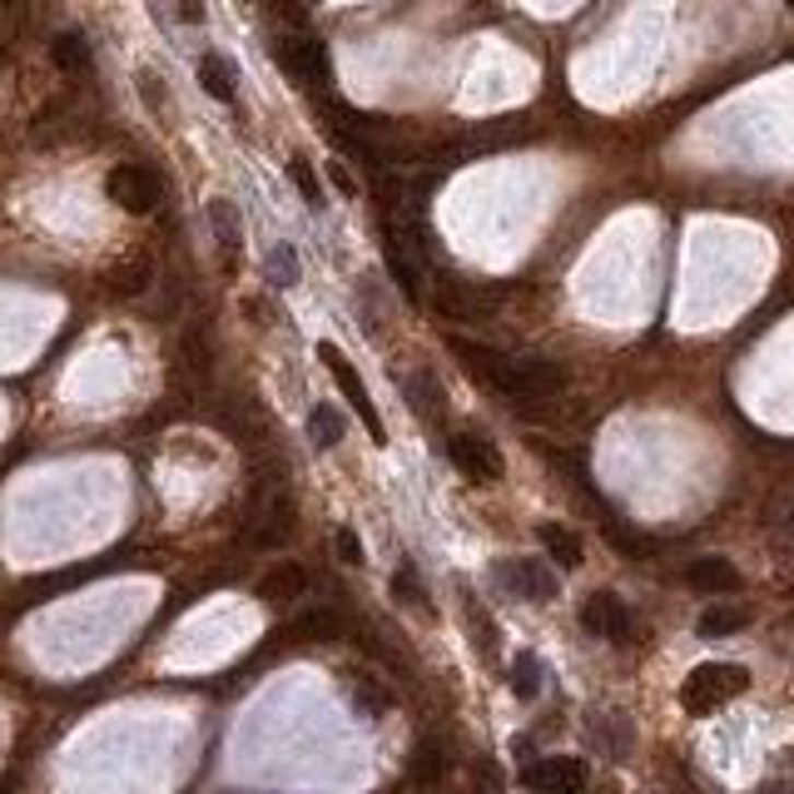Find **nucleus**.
<instances>
[{"label":"nucleus","instance_id":"f257e3e1","mask_svg":"<svg viewBox=\"0 0 794 794\" xmlns=\"http://www.w3.org/2000/svg\"><path fill=\"white\" fill-rule=\"evenodd\" d=\"M492 387L512 402H551V397L567 387V373L547 358H502Z\"/></svg>","mask_w":794,"mask_h":794},{"label":"nucleus","instance_id":"f03ea898","mask_svg":"<svg viewBox=\"0 0 794 794\" xmlns=\"http://www.w3.org/2000/svg\"><path fill=\"white\" fill-rule=\"evenodd\" d=\"M745 686H750L745 666H731V661H720V666H696L686 676V686H680V705H686L690 715H710L715 705L745 696Z\"/></svg>","mask_w":794,"mask_h":794},{"label":"nucleus","instance_id":"7ed1b4c3","mask_svg":"<svg viewBox=\"0 0 794 794\" xmlns=\"http://www.w3.org/2000/svg\"><path fill=\"white\" fill-rule=\"evenodd\" d=\"M273 60L289 70L299 85L308 90H334V60H328V45L308 31H293L283 40H273Z\"/></svg>","mask_w":794,"mask_h":794},{"label":"nucleus","instance_id":"20e7f679","mask_svg":"<svg viewBox=\"0 0 794 794\" xmlns=\"http://www.w3.org/2000/svg\"><path fill=\"white\" fill-rule=\"evenodd\" d=\"M318 358H323V367L334 373V383L343 387V397H348V402H353V412H358V418H363L367 437H373V442H387V437H383V418H377L373 397H367V383L353 373V363H348V358L338 353V343H318Z\"/></svg>","mask_w":794,"mask_h":794},{"label":"nucleus","instance_id":"39448f33","mask_svg":"<svg viewBox=\"0 0 794 794\" xmlns=\"http://www.w3.org/2000/svg\"><path fill=\"white\" fill-rule=\"evenodd\" d=\"M105 194L125 209V214H150V209L160 205V179H154L144 164H119V170H109Z\"/></svg>","mask_w":794,"mask_h":794},{"label":"nucleus","instance_id":"423d86ee","mask_svg":"<svg viewBox=\"0 0 794 794\" xmlns=\"http://www.w3.org/2000/svg\"><path fill=\"white\" fill-rule=\"evenodd\" d=\"M492 576H497V586H502L506 596H522V602H551V596H557V576H551V567L547 561H537V557L502 561Z\"/></svg>","mask_w":794,"mask_h":794},{"label":"nucleus","instance_id":"0eeeda50","mask_svg":"<svg viewBox=\"0 0 794 794\" xmlns=\"http://www.w3.org/2000/svg\"><path fill=\"white\" fill-rule=\"evenodd\" d=\"M452 462H457L462 477H472V482H497L502 477V452H497L492 437H482V432H457V437L447 442Z\"/></svg>","mask_w":794,"mask_h":794},{"label":"nucleus","instance_id":"6e6552de","mask_svg":"<svg viewBox=\"0 0 794 794\" xmlns=\"http://www.w3.org/2000/svg\"><path fill=\"white\" fill-rule=\"evenodd\" d=\"M581 626H586V635H606V641H616V645L631 641V611H626V602L616 591H596V596L581 606Z\"/></svg>","mask_w":794,"mask_h":794},{"label":"nucleus","instance_id":"1a4fd4ad","mask_svg":"<svg viewBox=\"0 0 794 794\" xmlns=\"http://www.w3.org/2000/svg\"><path fill=\"white\" fill-rule=\"evenodd\" d=\"M522 784H532V790H557V794H576L591 784V770L581 760H571V755H547V760L526 764L522 770Z\"/></svg>","mask_w":794,"mask_h":794},{"label":"nucleus","instance_id":"9d476101","mask_svg":"<svg viewBox=\"0 0 794 794\" xmlns=\"http://www.w3.org/2000/svg\"><path fill=\"white\" fill-rule=\"evenodd\" d=\"M293 537V502L289 497H264L258 512L248 516V541L264 551H279Z\"/></svg>","mask_w":794,"mask_h":794},{"label":"nucleus","instance_id":"9b49d317","mask_svg":"<svg viewBox=\"0 0 794 794\" xmlns=\"http://www.w3.org/2000/svg\"><path fill=\"white\" fill-rule=\"evenodd\" d=\"M686 581L705 596H725V591H740V571L731 567L725 557H696L686 567Z\"/></svg>","mask_w":794,"mask_h":794},{"label":"nucleus","instance_id":"f8f14e48","mask_svg":"<svg viewBox=\"0 0 794 794\" xmlns=\"http://www.w3.org/2000/svg\"><path fill=\"white\" fill-rule=\"evenodd\" d=\"M303 591H308V576H303V567H293V561H279V567L264 571V581H258V596H264L269 606L299 602Z\"/></svg>","mask_w":794,"mask_h":794},{"label":"nucleus","instance_id":"ddd939ff","mask_svg":"<svg viewBox=\"0 0 794 794\" xmlns=\"http://www.w3.org/2000/svg\"><path fill=\"white\" fill-rule=\"evenodd\" d=\"M293 635H299V641H343L348 621L334 611V606H313V611H303L299 621H293Z\"/></svg>","mask_w":794,"mask_h":794},{"label":"nucleus","instance_id":"4468645a","mask_svg":"<svg viewBox=\"0 0 794 794\" xmlns=\"http://www.w3.org/2000/svg\"><path fill=\"white\" fill-rule=\"evenodd\" d=\"M452 353H457V363L467 367V373L477 377V383H487L492 387V377H497V367H502V353L497 348H487V343H472V338H452Z\"/></svg>","mask_w":794,"mask_h":794},{"label":"nucleus","instance_id":"2eb2a0df","mask_svg":"<svg viewBox=\"0 0 794 794\" xmlns=\"http://www.w3.org/2000/svg\"><path fill=\"white\" fill-rule=\"evenodd\" d=\"M745 626H750V611H745V606L715 602V606H705V611H700L696 631L705 635V641H715V635H735V631H745Z\"/></svg>","mask_w":794,"mask_h":794},{"label":"nucleus","instance_id":"dca6fc26","mask_svg":"<svg viewBox=\"0 0 794 794\" xmlns=\"http://www.w3.org/2000/svg\"><path fill=\"white\" fill-rule=\"evenodd\" d=\"M150 279H154L150 258H125V264L109 269V293H119V299H140V293L150 289Z\"/></svg>","mask_w":794,"mask_h":794},{"label":"nucleus","instance_id":"f3484780","mask_svg":"<svg viewBox=\"0 0 794 794\" xmlns=\"http://www.w3.org/2000/svg\"><path fill=\"white\" fill-rule=\"evenodd\" d=\"M199 85H205L219 105H234V70H229L224 55H214V50L199 55Z\"/></svg>","mask_w":794,"mask_h":794},{"label":"nucleus","instance_id":"a211bd4d","mask_svg":"<svg viewBox=\"0 0 794 794\" xmlns=\"http://www.w3.org/2000/svg\"><path fill=\"white\" fill-rule=\"evenodd\" d=\"M432 308H437L442 318H452V323H477V318H482L477 299H472V293H462L457 283H437V289H432Z\"/></svg>","mask_w":794,"mask_h":794},{"label":"nucleus","instance_id":"6ab92c4d","mask_svg":"<svg viewBox=\"0 0 794 794\" xmlns=\"http://www.w3.org/2000/svg\"><path fill=\"white\" fill-rule=\"evenodd\" d=\"M50 60L60 65L65 75H85V70H90V45H85V35H75V31L55 35V40H50Z\"/></svg>","mask_w":794,"mask_h":794},{"label":"nucleus","instance_id":"aec40b11","mask_svg":"<svg viewBox=\"0 0 794 794\" xmlns=\"http://www.w3.org/2000/svg\"><path fill=\"white\" fill-rule=\"evenodd\" d=\"M209 224H214V238L224 254H234L244 244V224H238V209L229 199H209Z\"/></svg>","mask_w":794,"mask_h":794},{"label":"nucleus","instance_id":"412c9836","mask_svg":"<svg viewBox=\"0 0 794 794\" xmlns=\"http://www.w3.org/2000/svg\"><path fill=\"white\" fill-rule=\"evenodd\" d=\"M537 537H541V547H547V557H557L561 567H581V537L576 532H567V526H541Z\"/></svg>","mask_w":794,"mask_h":794},{"label":"nucleus","instance_id":"4be33fe9","mask_svg":"<svg viewBox=\"0 0 794 794\" xmlns=\"http://www.w3.org/2000/svg\"><path fill=\"white\" fill-rule=\"evenodd\" d=\"M348 690H353V705L363 710L367 720H377V715H387V705H393V700H387V690L377 686L373 676H358L353 670V680H348Z\"/></svg>","mask_w":794,"mask_h":794},{"label":"nucleus","instance_id":"5701e85b","mask_svg":"<svg viewBox=\"0 0 794 794\" xmlns=\"http://www.w3.org/2000/svg\"><path fill=\"white\" fill-rule=\"evenodd\" d=\"M408 408L418 412V418H432V412H442V387L432 383V373H412L408 377Z\"/></svg>","mask_w":794,"mask_h":794},{"label":"nucleus","instance_id":"b1692460","mask_svg":"<svg viewBox=\"0 0 794 794\" xmlns=\"http://www.w3.org/2000/svg\"><path fill=\"white\" fill-rule=\"evenodd\" d=\"M387 269H393V279L402 283V293H418V264H412L408 244L397 234H387Z\"/></svg>","mask_w":794,"mask_h":794},{"label":"nucleus","instance_id":"393cba45","mask_svg":"<svg viewBox=\"0 0 794 794\" xmlns=\"http://www.w3.org/2000/svg\"><path fill=\"white\" fill-rule=\"evenodd\" d=\"M408 780H412V784H437V780H442V750H437L432 740H422L418 750H412Z\"/></svg>","mask_w":794,"mask_h":794},{"label":"nucleus","instance_id":"a878e982","mask_svg":"<svg viewBox=\"0 0 794 794\" xmlns=\"http://www.w3.org/2000/svg\"><path fill=\"white\" fill-rule=\"evenodd\" d=\"M308 428H313V442H318L323 452H328V447H338V442H343V418H338V412L328 408V402H318V408H313Z\"/></svg>","mask_w":794,"mask_h":794},{"label":"nucleus","instance_id":"bb28decb","mask_svg":"<svg viewBox=\"0 0 794 794\" xmlns=\"http://www.w3.org/2000/svg\"><path fill=\"white\" fill-rule=\"evenodd\" d=\"M289 179H293V189L303 194V205L323 209V184H318V174H313V164L303 160V154H293V160H289Z\"/></svg>","mask_w":794,"mask_h":794},{"label":"nucleus","instance_id":"cd10ccee","mask_svg":"<svg viewBox=\"0 0 794 794\" xmlns=\"http://www.w3.org/2000/svg\"><path fill=\"white\" fill-rule=\"evenodd\" d=\"M393 596H397L402 606H412V611H422V606H428V591H422L418 571H412L408 561H402V567L393 571Z\"/></svg>","mask_w":794,"mask_h":794},{"label":"nucleus","instance_id":"c85d7f7f","mask_svg":"<svg viewBox=\"0 0 794 794\" xmlns=\"http://www.w3.org/2000/svg\"><path fill=\"white\" fill-rule=\"evenodd\" d=\"M467 621H472V645L487 655V661H497V626H492V616H487L477 602H467Z\"/></svg>","mask_w":794,"mask_h":794},{"label":"nucleus","instance_id":"c756f323","mask_svg":"<svg viewBox=\"0 0 794 794\" xmlns=\"http://www.w3.org/2000/svg\"><path fill=\"white\" fill-rule=\"evenodd\" d=\"M512 690H516V696H537V655H532V651H522V655H516Z\"/></svg>","mask_w":794,"mask_h":794},{"label":"nucleus","instance_id":"7c9ffc66","mask_svg":"<svg viewBox=\"0 0 794 794\" xmlns=\"http://www.w3.org/2000/svg\"><path fill=\"white\" fill-rule=\"evenodd\" d=\"M135 85H140V100L150 109H164L170 105V90H164V80L154 75V70H140V75H135Z\"/></svg>","mask_w":794,"mask_h":794},{"label":"nucleus","instance_id":"2f4dec72","mask_svg":"<svg viewBox=\"0 0 794 794\" xmlns=\"http://www.w3.org/2000/svg\"><path fill=\"white\" fill-rule=\"evenodd\" d=\"M334 551H338V561H348V567H363V541H358L353 526H338L334 532Z\"/></svg>","mask_w":794,"mask_h":794},{"label":"nucleus","instance_id":"473e14b6","mask_svg":"<svg viewBox=\"0 0 794 794\" xmlns=\"http://www.w3.org/2000/svg\"><path fill=\"white\" fill-rule=\"evenodd\" d=\"M269 269H273V279L279 283H299V254H293L289 244H279L269 254Z\"/></svg>","mask_w":794,"mask_h":794},{"label":"nucleus","instance_id":"72a5a7b5","mask_svg":"<svg viewBox=\"0 0 794 794\" xmlns=\"http://www.w3.org/2000/svg\"><path fill=\"white\" fill-rule=\"evenodd\" d=\"M179 21H205V5H199V0H179Z\"/></svg>","mask_w":794,"mask_h":794},{"label":"nucleus","instance_id":"f704fd0d","mask_svg":"<svg viewBox=\"0 0 794 794\" xmlns=\"http://www.w3.org/2000/svg\"><path fill=\"white\" fill-rule=\"evenodd\" d=\"M328 174H334V184H338V189H343V194H358V184H353V174H348V170H343V164H334V170H328Z\"/></svg>","mask_w":794,"mask_h":794}]
</instances>
